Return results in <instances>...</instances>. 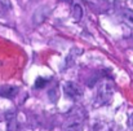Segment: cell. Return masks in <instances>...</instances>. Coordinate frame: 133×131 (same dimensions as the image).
<instances>
[{
  "label": "cell",
  "instance_id": "cell-3",
  "mask_svg": "<svg viewBox=\"0 0 133 131\" xmlns=\"http://www.w3.org/2000/svg\"><path fill=\"white\" fill-rule=\"evenodd\" d=\"M63 91L71 99H79L83 96V88L79 85H76L75 82H66L63 85Z\"/></svg>",
  "mask_w": 133,
  "mask_h": 131
},
{
  "label": "cell",
  "instance_id": "cell-8",
  "mask_svg": "<svg viewBox=\"0 0 133 131\" xmlns=\"http://www.w3.org/2000/svg\"><path fill=\"white\" fill-rule=\"evenodd\" d=\"M46 83H48V81H46V79L38 78V79H36V85H35V87H36V88H42V87H44Z\"/></svg>",
  "mask_w": 133,
  "mask_h": 131
},
{
  "label": "cell",
  "instance_id": "cell-5",
  "mask_svg": "<svg viewBox=\"0 0 133 131\" xmlns=\"http://www.w3.org/2000/svg\"><path fill=\"white\" fill-rule=\"evenodd\" d=\"M6 131H21V126L17 121V118L14 116H10L8 118V126H6Z\"/></svg>",
  "mask_w": 133,
  "mask_h": 131
},
{
  "label": "cell",
  "instance_id": "cell-7",
  "mask_svg": "<svg viewBox=\"0 0 133 131\" xmlns=\"http://www.w3.org/2000/svg\"><path fill=\"white\" fill-rule=\"evenodd\" d=\"M122 16H123V20H124L129 26L133 27V10L132 9H124L123 13H122Z\"/></svg>",
  "mask_w": 133,
  "mask_h": 131
},
{
  "label": "cell",
  "instance_id": "cell-4",
  "mask_svg": "<svg viewBox=\"0 0 133 131\" xmlns=\"http://www.w3.org/2000/svg\"><path fill=\"white\" fill-rule=\"evenodd\" d=\"M17 93H18V87L17 86H12V85H3V86H0V96L1 97L13 99Z\"/></svg>",
  "mask_w": 133,
  "mask_h": 131
},
{
  "label": "cell",
  "instance_id": "cell-2",
  "mask_svg": "<svg viewBox=\"0 0 133 131\" xmlns=\"http://www.w3.org/2000/svg\"><path fill=\"white\" fill-rule=\"evenodd\" d=\"M84 123V114L75 112L70 114L62 125V131H82Z\"/></svg>",
  "mask_w": 133,
  "mask_h": 131
},
{
  "label": "cell",
  "instance_id": "cell-1",
  "mask_svg": "<svg viewBox=\"0 0 133 131\" xmlns=\"http://www.w3.org/2000/svg\"><path fill=\"white\" fill-rule=\"evenodd\" d=\"M114 91H115V87H114V83L110 82V81H105L102 82L99 86H98V90H97V95H96V106H101V105H105L107 104L112 95H114Z\"/></svg>",
  "mask_w": 133,
  "mask_h": 131
},
{
  "label": "cell",
  "instance_id": "cell-6",
  "mask_svg": "<svg viewBox=\"0 0 133 131\" xmlns=\"http://www.w3.org/2000/svg\"><path fill=\"white\" fill-rule=\"evenodd\" d=\"M72 17L76 21H80L83 17V7L80 4H74L72 5Z\"/></svg>",
  "mask_w": 133,
  "mask_h": 131
}]
</instances>
